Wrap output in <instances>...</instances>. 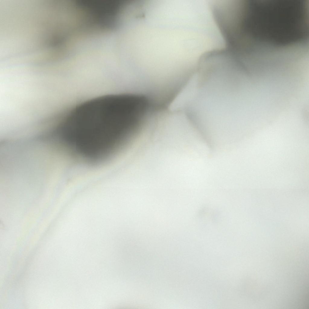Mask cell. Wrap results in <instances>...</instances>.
<instances>
[{"label":"cell","mask_w":309,"mask_h":309,"mask_svg":"<svg viewBox=\"0 0 309 309\" xmlns=\"http://www.w3.org/2000/svg\"><path fill=\"white\" fill-rule=\"evenodd\" d=\"M138 116L136 102L130 94L98 97L67 110L64 127L75 153L88 164H106L130 147Z\"/></svg>","instance_id":"obj_1"}]
</instances>
